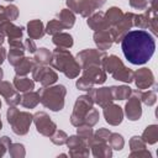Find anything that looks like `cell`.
I'll list each match as a JSON object with an SVG mask.
<instances>
[{"label": "cell", "mask_w": 158, "mask_h": 158, "mask_svg": "<svg viewBox=\"0 0 158 158\" xmlns=\"http://www.w3.org/2000/svg\"><path fill=\"white\" fill-rule=\"evenodd\" d=\"M121 49L125 58L135 64L142 65L147 63L156 51L154 37L144 30L128 31L121 40Z\"/></svg>", "instance_id": "cell-1"}, {"label": "cell", "mask_w": 158, "mask_h": 158, "mask_svg": "<svg viewBox=\"0 0 158 158\" xmlns=\"http://www.w3.org/2000/svg\"><path fill=\"white\" fill-rule=\"evenodd\" d=\"M51 65L53 69L62 72L69 79H75L81 72L80 64L67 48L56 47V49H53Z\"/></svg>", "instance_id": "cell-2"}, {"label": "cell", "mask_w": 158, "mask_h": 158, "mask_svg": "<svg viewBox=\"0 0 158 158\" xmlns=\"http://www.w3.org/2000/svg\"><path fill=\"white\" fill-rule=\"evenodd\" d=\"M40 94V102L49 109L51 111H60L64 107V99L67 95V89L62 84L42 86L38 90Z\"/></svg>", "instance_id": "cell-3"}, {"label": "cell", "mask_w": 158, "mask_h": 158, "mask_svg": "<svg viewBox=\"0 0 158 158\" xmlns=\"http://www.w3.org/2000/svg\"><path fill=\"white\" fill-rule=\"evenodd\" d=\"M6 118L11 126L12 132L15 135L23 136L27 135L30 130L33 115L28 111H20L16 106H9L6 111Z\"/></svg>", "instance_id": "cell-4"}, {"label": "cell", "mask_w": 158, "mask_h": 158, "mask_svg": "<svg viewBox=\"0 0 158 158\" xmlns=\"http://www.w3.org/2000/svg\"><path fill=\"white\" fill-rule=\"evenodd\" d=\"M91 107H94V101H93V99L90 98L89 94L78 96L77 100H75L72 115H70V123L75 127L83 125L84 123V117Z\"/></svg>", "instance_id": "cell-5"}, {"label": "cell", "mask_w": 158, "mask_h": 158, "mask_svg": "<svg viewBox=\"0 0 158 158\" xmlns=\"http://www.w3.org/2000/svg\"><path fill=\"white\" fill-rule=\"evenodd\" d=\"M106 56L107 54L105 53V51H100L98 48H86L80 51L77 54L75 59L83 69L89 65H102V62Z\"/></svg>", "instance_id": "cell-6"}, {"label": "cell", "mask_w": 158, "mask_h": 158, "mask_svg": "<svg viewBox=\"0 0 158 158\" xmlns=\"http://www.w3.org/2000/svg\"><path fill=\"white\" fill-rule=\"evenodd\" d=\"M32 79L38 81L42 86L53 85L58 80V74L53 68H49L43 64H35L32 68Z\"/></svg>", "instance_id": "cell-7"}, {"label": "cell", "mask_w": 158, "mask_h": 158, "mask_svg": "<svg viewBox=\"0 0 158 158\" xmlns=\"http://www.w3.org/2000/svg\"><path fill=\"white\" fill-rule=\"evenodd\" d=\"M133 16L135 14L133 12H125L122 19L114 26H111L109 30H110V33L114 38V43H118L121 42L122 37L132 28L133 26Z\"/></svg>", "instance_id": "cell-8"}, {"label": "cell", "mask_w": 158, "mask_h": 158, "mask_svg": "<svg viewBox=\"0 0 158 158\" xmlns=\"http://www.w3.org/2000/svg\"><path fill=\"white\" fill-rule=\"evenodd\" d=\"M32 122L36 126V131L46 137H49L56 130H57V125L56 122H53L49 117V115L44 111H38L33 115Z\"/></svg>", "instance_id": "cell-9"}, {"label": "cell", "mask_w": 158, "mask_h": 158, "mask_svg": "<svg viewBox=\"0 0 158 158\" xmlns=\"http://www.w3.org/2000/svg\"><path fill=\"white\" fill-rule=\"evenodd\" d=\"M68 149H69V157L73 158H81V157H89L90 149L85 139L79 137L78 135L69 136L65 142Z\"/></svg>", "instance_id": "cell-10"}, {"label": "cell", "mask_w": 158, "mask_h": 158, "mask_svg": "<svg viewBox=\"0 0 158 158\" xmlns=\"http://www.w3.org/2000/svg\"><path fill=\"white\" fill-rule=\"evenodd\" d=\"M126 117L130 121H137L142 116V102L136 93V90H132L131 96L127 99V102L125 105V112Z\"/></svg>", "instance_id": "cell-11"}, {"label": "cell", "mask_w": 158, "mask_h": 158, "mask_svg": "<svg viewBox=\"0 0 158 158\" xmlns=\"http://www.w3.org/2000/svg\"><path fill=\"white\" fill-rule=\"evenodd\" d=\"M67 7L74 14H79L83 17H89L95 12V6L90 0H65Z\"/></svg>", "instance_id": "cell-12"}, {"label": "cell", "mask_w": 158, "mask_h": 158, "mask_svg": "<svg viewBox=\"0 0 158 158\" xmlns=\"http://www.w3.org/2000/svg\"><path fill=\"white\" fill-rule=\"evenodd\" d=\"M0 95L5 99V102L9 106H17L21 101L20 93L15 89L14 84L6 80H0Z\"/></svg>", "instance_id": "cell-13"}, {"label": "cell", "mask_w": 158, "mask_h": 158, "mask_svg": "<svg viewBox=\"0 0 158 158\" xmlns=\"http://www.w3.org/2000/svg\"><path fill=\"white\" fill-rule=\"evenodd\" d=\"M133 81L139 90L149 89L151 86L154 85V75L151 69L143 67L133 72Z\"/></svg>", "instance_id": "cell-14"}, {"label": "cell", "mask_w": 158, "mask_h": 158, "mask_svg": "<svg viewBox=\"0 0 158 158\" xmlns=\"http://www.w3.org/2000/svg\"><path fill=\"white\" fill-rule=\"evenodd\" d=\"M90 98L93 99L94 104L99 105L100 107H105L110 102L114 101L112 94H111V88L110 86H101V88H93L91 90L88 91Z\"/></svg>", "instance_id": "cell-15"}, {"label": "cell", "mask_w": 158, "mask_h": 158, "mask_svg": "<svg viewBox=\"0 0 158 158\" xmlns=\"http://www.w3.org/2000/svg\"><path fill=\"white\" fill-rule=\"evenodd\" d=\"M104 109V118L111 126H118L123 120V110L120 105L110 102Z\"/></svg>", "instance_id": "cell-16"}, {"label": "cell", "mask_w": 158, "mask_h": 158, "mask_svg": "<svg viewBox=\"0 0 158 158\" xmlns=\"http://www.w3.org/2000/svg\"><path fill=\"white\" fill-rule=\"evenodd\" d=\"M83 70V74L84 77H86L88 79H90L94 85H101L106 81V72L102 69L101 65H89V67H85L81 69Z\"/></svg>", "instance_id": "cell-17"}, {"label": "cell", "mask_w": 158, "mask_h": 158, "mask_svg": "<svg viewBox=\"0 0 158 158\" xmlns=\"http://www.w3.org/2000/svg\"><path fill=\"white\" fill-rule=\"evenodd\" d=\"M130 157H137V158H142V157H148L151 158L152 154L151 152L146 148V143L141 138V136H133L130 139Z\"/></svg>", "instance_id": "cell-18"}, {"label": "cell", "mask_w": 158, "mask_h": 158, "mask_svg": "<svg viewBox=\"0 0 158 158\" xmlns=\"http://www.w3.org/2000/svg\"><path fill=\"white\" fill-rule=\"evenodd\" d=\"M0 33L6 36L9 40H11V38H22L23 28L21 26L15 25L10 20H2V21H0Z\"/></svg>", "instance_id": "cell-19"}, {"label": "cell", "mask_w": 158, "mask_h": 158, "mask_svg": "<svg viewBox=\"0 0 158 158\" xmlns=\"http://www.w3.org/2000/svg\"><path fill=\"white\" fill-rule=\"evenodd\" d=\"M94 42L98 47V49L100 51H106L109 48H111V46L114 44V38L110 33V30H101V31H95L94 32Z\"/></svg>", "instance_id": "cell-20"}, {"label": "cell", "mask_w": 158, "mask_h": 158, "mask_svg": "<svg viewBox=\"0 0 158 158\" xmlns=\"http://www.w3.org/2000/svg\"><path fill=\"white\" fill-rule=\"evenodd\" d=\"M144 15L148 19V27L154 35L158 33V0H151L144 10Z\"/></svg>", "instance_id": "cell-21"}, {"label": "cell", "mask_w": 158, "mask_h": 158, "mask_svg": "<svg viewBox=\"0 0 158 158\" xmlns=\"http://www.w3.org/2000/svg\"><path fill=\"white\" fill-rule=\"evenodd\" d=\"M86 25L94 31H101V30L110 28V25L105 17V12H102V11H98V12H94L93 15H90L86 20Z\"/></svg>", "instance_id": "cell-22"}, {"label": "cell", "mask_w": 158, "mask_h": 158, "mask_svg": "<svg viewBox=\"0 0 158 158\" xmlns=\"http://www.w3.org/2000/svg\"><path fill=\"white\" fill-rule=\"evenodd\" d=\"M95 158H110L112 157V148L107 142H96L89 146Z\"/></svg>", "instance_id": "cell-23"}, {"label": "cell", "mask_w": 158, "mask_h": 158, "mask_svg": "<svg viewBox=\"0 0 158 158\" xmlns=\"http://www.w3.org/2000/svg\"><path fill=\"white\" fill-rule=\"evenodd\" d=\"M27 33L32 40H40L46 35L44 25L41 20H31L27 23Z\"/></svg>", "instance_id": "cell-24"}, {"label": "cell", "mask_w": 158, "mask_h": 158, "mask_svg": "<svg viewBox=\"0 0 158 158\" xmlns=\"http://www.w3.org/2000/svg\"><path fill=\"white\" fill-rule=\"evenodd\" d=\"M12 84L19 93H26L35 89V80L27 78L26 75H15Z\"/></svg>", "instance_id": "cell-25"}, {"label": "cell", "mask_w": 158, "mask_h": 158, "mask_svg": "<svg viewBox=\"0 0 158 158\" xmlns=\"http://www.w3.org/2000/svg\"><path fill=\"white\" fill-rule=\"evenodd\" d=\"M123 62L115 54H110V56H106L104 62H102V69L106 72V73H115L117 69H120L121 67H123Z\"/></svg>", "instance_id": "cell-26"}, {"label": "cell", "mask_w": 158, "mask_h": 158, "mask_svg": "<svg viewBox=\"0 0 158 158\" xmlns=\"http://www.w3.org/2000/svg\"><path fill=\"white\" fill-rule=\"evenodd\" d=\"M20 104L26 109H35L40 104V94H38V91L30 90V91L23 93L21 95Z\"/></svg>", "instance_id": "cell-27"}, {"label": "cell", "mask_w": 158, "mask_h": 158, "mask_svg": "<svg viewBox=\"0 0 158 158\" xmlns=\"http://www.w3.org/2000/svg\"><path fill=\"white\" fill-rule=\"evenodd\" d=\"M52 42L54 43L56 47H59V48H70L74 44L73 36L67 32H59V33L53 35Z\"/></svg>", "instance_id": "cell-28"}, {"label": "cell", "mask_w": 158, "mask_h": 158, "mask_svg": "<svg viewBox=\"0 0 158 158\" xmlns=\"http://www.w3.org/2000/svg\"><path fill=\"white\" fill-rule=\"evenodd\" d=\"M57 20L62 23L63 28H72L75 23V14L73 11H70L69 9H62L57 16Z\"/></svg>", "instance_id": "cell-29"}, {"label": "cell", "mask_w": 158, "mask_h": 158, "mask_svg": "<svg viewBox=\"0 0 158 158\" xmlns=\"http://www.w3.org/2000/svg\"><path fill=\"white\" fill-rule=\"evenodd\" d=\"M33 58L30 57H23L16 65H15V73L16 75H27L30 72H32V68L35 65Z\"/></svg>", "instance_id": "cell-30"}, {"label": "cell", "mask_w": 158, "mask_h": 158, "mask_svg": "<svg viewBox=\"0 0 158 158\" xmlns=\"http://www.w3.org/2000/svg\"><path fill=\"white\" fill-rule=\"evenodd\" d=\"M33 60L37 64L48 65V64H51V60H52V52L46 47L37 48L35 52V56H33Z\"/></svg>", "instance_id": "cell-31"}, {"label": "cell", "mask_w": 158, "mask_h": 158, "mask_svg": "<svg viewBox=\"0 0 158 158\" xmlns=\"http://www.w3.org/2000/svg\"><path fill=\"white\" fill-rule=\"evenodd\" d=\"M141 138L144 141L146 144H154L158 141V126L157 125H148L144 131L142 132Z\"/></svg>", "instance_id": "cell-32"}, {"label": "cell", "mask_w": 158, "mask_h": 158, "mask_svg": "<svg viewBox=\"0 0 158 158\" xmlns=\"http://www.w3.org/2000/svg\"><path fill=\"white\" fill-rule=\"evenodd\" d=\"M110 88L114 100H126L132 94V89L128 85H112Z\"/></svg>", "instance_id": "cell-33"}, {"label": "cell", "mask_w": 158, "mask_h": 158, "mask_svg": "<svg viewBox=\"0 0 158 158\" xmlns=\"http://www.w3.org/2000/svg\"><path fill=\"white\" fill-rule=\"evenodd\" d=\"M112 78L115 80H118V81H122V83H132L133 81V70L127 68V67H121L120 69H117L115 73L111 74Z\"/></svg>", "instance_id": "cell-34"}, {"label": "cell", "mask_w": 158, "mask_h": 158, "mask_svg": "<svg viewBox=\"0 0 158 158\" xmlns=\"http://www.w3.org/2000/svg\"><path fill=\"white\" fill-rule=\"evenodd\" d=\"M123 14H125V12H123L120 7H117V6H111V7H109V10L105 12V17H106V20H107L110 27L114 26V25H116V23L122 19Z\"/></svg>", "instance_id": "cell-35"}, {"label": "cell", "mask_w": 158, "mask_h": 158, "mask_svg": "<svg viewBox=\"0 0 158 158\" xmlns=\"http://www.w3.org/2000/svg\"><path fill=\"white\" fill-rule=\"evenodd\" d=\"M110 135H111V131L110 130L101 127V128L94 131L93 136L86 141V143H88V146H90L91 143H96V142H107Z\"/></svg>", "instance_id": "cell-36"}, {"label": "cell", "mask_w": 158, "mask_h": 158, "mask_svg": "<svg viewBox=\"0 0 158 158\" xmlns=\"http://www.w3.org/2000/svg\"><path fill=\"white\" fill-rule=\"evenodd\" d=\"M136 93H137V95H138L141 102H143V104L147 105V106H153V105L156 104V101H157L156 90H146V91H143V90L137 89Z\"/></svg>", "instance_id": "cell-37"}, {"label": "cell", "mask_w": 158, "mask_h": 158, "mask_svg": "<svg viewBox=\"0 0 158 158\" xmlns=\"http://www.w3.org/2000/svg\"><path fill=\"white\" fill-rule=\"evenodd\" d=\"M7 56V60L9 63L15 67L23 57H25V49H21V48H14V47H10V51L9 53L6 54Z\"/></svg>", "instance_id": "cell-38"}, {"label": "cell", "mask_w": 158, "mask_h": 158, "mask_svg": "<svg viewBox=\"0 0 158 158\" xmlns=\"http://www.w3.org/2000/svg\"><path fill=\"white\" fill-rule=\"evenodd\" d=\"M107 143L110 144V147L115 151H121L125 146V139L123 137L120 135V133H116V132H111L109 139H107Z\"/></svg>", "instance_id": "cell-39"}, {"label": "cell", "mask_w": 158, "mask_h": 158, "mask_svg": "<svg viewBox=\"0 0 158 158\" xmlns=\"http://www.w3.org/2000/svg\"><path fill=\"white\" fill-rule=\"evenodd\" d=\"M7 151L12 158H23L26 156V149L22 143H11Z\"/></svg>", "instance_id": "cell-40"}, {"label": "cell", "mask_w": 158, "mask_h": 158, "mask_svg": "<svg viewBox=\"0 0 158 158\" xmlns=\"http://www.w3.org/2000/svg\"><path fill=\"white\" fill-rule=\"evenodd\" d=\"M62 30H64V28H63L62 23H60L57 19L49 20V21H48V23H47V25H46V27H44L46 33H47V35H51V36H53V35H56V33L62 32Z\"/></svg>", "instance_id": "cell-41"}, {"label": "cell", "mask_w": 158, "mask_h": 158, "mask_svg": "<svg viewBox=\"0 0 158 158\" xmlns=\"http://www.w3.org/2000/svg\"><path fill=\"white\" fill-rule=\"evenodd\" d=\"M99 118H100L99 110L91 107V109L88 111V114L85 115V117H84V123L88 125V126H90V127H93V126H95V125L99 122Z\"/></svg>", "instance_id": "cell-42"}, {"label": "cell", "mask_w": 158, "mask_h": 158, "mask_svg": "<svg viewBox=\"0 0 158 158\" xmlns=\"http://www.w3.org/2000/svg\"><path fill=\"white\" fill-rule=\"evenodd\" d=\"M49 138H51V142H52L53 144L62 146V144H65L67 138H68V135H67L64 131H62V130H56V131L49 136Z\"/></svg>", "instance_id": "cell-43"}, {"label": "cell", "mask_w": 158, "mask_h": 158, "mask_svg": "<svg viewBox=\"0 0 158 158\" xmlns=\"http://www.w3.org/2000/svg\"><path fill=\"white\" fill-rule=\"evenodd\" d=\"M148 19H147V16L144 15V12L143 14H135V16H133V26H136L137 28H139V30H146V28H148Z\"/></svg>", "instance_id": "cell-44"}, {"label": "cell", "mask_w": 158, "mask_h": 158, "mask_svg": "<svg viewBox=\"0 0 158 158\" xmlns=\"http://www.w3.org/2000/svg\"><path fill=\"white\" fill-rule=\"evenodd\" d=\"M75 86L79 89V90H83V91H89L94 88V83L88 79L86 77L81 75L79 79H77V83H75Z\"/></svg>", "instance_id": "cell-45"}, {"label": "cell", "mask_w": 158, "mask_h": 158, "mask_svg": "<svg viewBox=\"0 0 158 158\" xmlns=\"http://www.w3.org/2000/svg\"><path fill=\"white\" fill-rule=\"evenodd\" d=\"M93 133H94L93 127H90V126H88L85 123H83V125H80V126L77 127V135L79 137H81L83 139H85V141H88L93 136Z\"/></svg>", "instance_id": "cell-46"}, {"label": "cell", "mask_w": 158, "mask_h": 158, "mask_svg": "<svg viewBox=\"0 0 158 158\" xmlns=\"http://www.w3.org/2000/svg\"><path fill=\"white\" fill-rule=\"evenodd\" d=\"M5 15L6 19L10 21H15L19 17V7L14 4H10L7 6H5Z\"/></svg>", "instance_id": "cell-47"}, {"label": "cell", "mask_w": 158, "mask_h": 158, "mask_svg": "<svg viewBox=\"0 0 158 158\" xmlns=\"http://www.w3.org/2000/svg\"><path fill=\"white\" fill-rule=\"evenodd\" d=\"M130 6L135 10H146L148 6V0H130Z\"/></svg>", "instance_id": "cell-48"}, {"label": "cell", "mask_w": 158, "mask_h": 158, "mask_svg": "<svg viewBox=\"0 0 158 158\" xmlns=\"http://www.w3.org/2000/svg\"><path fill=\"white\" fill-rule=\"evenodd\" d=\"M23 46H25V51H27V52H30V53H35L36 49H37V46H36L35 40H32V38H30V37H28V40H25Z\"/></svg>", "instance_id": "cell-49"}, {"label": "cell", "mask_w": 158, "mask_h": 158, "mask_svg": "<svg viewBox=\"0 0 158 158\" xmlns=\"http://www.w3.org/2000/svg\"><path fill=\"white\" fill-rule=\"evenodd\" d=\"M93 4H94V6H95V9L98 10V9H101L102 6H104V4L106 2V0H90Z\"/></svg>", "instance_id": "cell-50"}, {"label": "cell", "mask_w": 158, "mask_h": 158, "mask_svg": "<svg viewBox=\"0 0 158 158\" xmlns=\"http://www.w3.org/2000/svg\"><path fill=\"white\" fill-rule=\"evenodd\" d=\"M5 58H6V49H5L4 47L0 46V65L4 63Z\"/></svg>", "instance_id": "cell-51"}, {"label": "cell", "mask_w": 158, "mask_h": 158, "mask_svg": "<svg viewBox=\"0 0 158 158\" xmlns=\"http://www.w3.org/2000/svg\"><path fill=\"white\" fill-rule=\"evenodd\" d=\"M6 151H7V147L0 141V157H2V156L6 153Z\"/></svg>", "instance_id": "cell-52"}, {"label": "cell", "mask_w": 158, "mask_h": 158, "mask_svg": "<svg viewBox=\"0 0 158 158\" xmlns=\"http://www.w3.org/2000/svg\"><path fill=\"white\" fill-rule=\"evenodd\" d=\"M4 41H5V36L2 33H0V46L4 43Z\"/></svg>", "instance_id": "cell-53"}, {"label": "cell", "mask_w": 158, "mask_h": 158, "mask_svg": "<svg viewBox=\"0 0 158 158\" xmlns=\"http://www.w3.org/2000/svg\"><path fill=\"white\" fill-rule=\"evenodd\" d=\"M2 77H4V72H2V69L0 68V80L2 79Z\"/></svg>", "instance_id": "cell-54"}, {"label": "cell", "mask_w": 158, "mask_h": 158, "mask_svg": "<svg viewBox=\"0 0 158 158\" xmlns=\"http://www.w3.org/2000/svg\"><path fill=\"white\" fill-rule=\"evenodd\" d=\"M2 128V121H1V117H0V130Z\"/></svg>", "instance_id": "cell-55"}, {"label": "cell", "mask_w": 158, "mask_h": 158, "mask_svg": "<svg viewBox=\"0 0 158 158\" xmlns=\"http://www.w3.org/2000/svg\"><path fill=\"white\" fill-rule=\"evenodd\" d=\"M5 1H9V2H11V1H14V0H5Z\"/></svg>", "instance_id": "cell-56"}, {"label": "cell", "mask_w": 158, "mask_h": 158, "mask_svg": "<svg viewBox=\"0 0 158 158\" xmlns=\"http://www.w3.org/2000/svg\"><path fill=\"white\" fill-rule=\"evenodd\" d=\"M0 109H1V100H0Z\"/></svg>", "instance_id": "cell-57"}]
</instances>
